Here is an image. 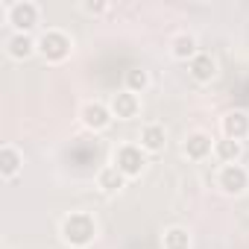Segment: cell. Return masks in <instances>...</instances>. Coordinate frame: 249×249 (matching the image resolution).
<instances>
[{"label":"cell","instance_id":"6da1fadb","mask_svg":"<svg viewBox=\"0 0 249 249\" xmlns=\"http://www.w3.org/2000/svg\"><path fill=\"white\" fill-rule=\"evenodd\" d=\"M94 237H97V223H94L91 214L73 211V214H68V217L62 220V240H65L68 246L82 249V246H88Z\"/></svg>","mask_w":249,"mask_h":249},{"label":"cell","instance_id":"7a4b0ae2","mask_svg":"<svg viewBox=\"0 0 249 249\" xmlns=\"http://www.w3.org/2000/svg\"><path fill=\"white\" fill-rule=\"evenodd\" d=\"M71 38L62 33V30H47V33H41V38H38V53L47 59V62H65L68 56H71Z\"/></svg>","mask_w":249,"mask_h":249},{"label":"cell","instance_id":"3957f363","mask_svg":"<svg viewBox=\"0 0 249 249\" xmlns=\"http://www.w3.org/2000/svg\"><path fill=\"white\" fill-rule=\"evenodd\" d=\"M144 164H147V153H144L141 147H135V144H123V147H117V153H114V167H117L123 176H126V179L141 176Z\"/></svg>","mask_w":249,"mask_h":249},{"label":"cell","instance_id":"277c9868","mask_svg":"<svg viewBox=\"0 0 249 249\" xmlns=\"http://www.w3.org/2000/svg\"><path fill=\"white\" fill-rule=\"evenodd\" d=\"M6 18H9V24H12L18 33H27V36H30V30L38 24V6L33 3V0H18V3L9 6Z\"/></svg>","mask_w":249,"mask_h":249},{"label":"cell","instance_id":"5b68a950","mask_svg":"<svg viewBox=\"0 0 249 249\" xmlns=\"http://www.w3.org/2000/svg\"><path fill=\"white\" fill-rule=\"evenodd\" d=\"M217 185L226 191V194H243L246 188H249V170L246 167H240V164H226L223 170H220V176H217Z\"/></svg>","mask_w":249,"mask_h":249},{"label":"cell","instance_id":"8992f818","mask_svg":"<svg viewBox=\"0 0 249 249\" xmlns=\"http://www.w3.org/2000/svg\"><path fill=\"white\" fill-rule=\"evenodd\" d=\"M79 117H82V123L88 129H94V132H100V129H106L108 123H111V106H106V103H100V100H91V103H85L82 106V111H79Z\"/></svg>","mask_w":249,"mask_h":249},{"label":"cell","instance_id":"52a82bcc","mask_svg":"<svg viewBox=\"0 0 249 249\" xmlns=\"http://www.w3.org/2000/svg\"><path fill=\"white\" fill-rule=\"evenodd\" d=\"M223 138H231V141H243L249 135V114L246 111H226L223 114Z\"/></svg>","mask_w":249,"mask_h":249},{"label":"cell","instance_id":"ba28073f","mask_svg":"<svg viewBox=\"0 0 249 249\" xmlns=\"http://www.w3.org/2000/svg\"><path fill=\"white\" fill-rule=\"evenodd\" d=\"M138 111H141L138 94H132V91H120V94L111 97V114H114L117 120H132V117H138Z\"/></svg>","mask_w":249,"mask_h":249},{"label":"cell","instance_id":"9c48e42d","mask_svg":"<svg viewBox=\"0 0 249 249\" xmlns=\"http://www.w3.org/2000/svg\"><path fill=\"white\" fill-rule=\"evenodd\" d=\"M188 71L196 82H211L217 76V62L211 59V53H196L191 62H188Z\"/></svg>","mask_w":249,"mask_h":249},{"label":"cell","instance_id":"30bf717a","mask_svg":"<svg viewBox=\"0 0 249 249\" xmlns=\"http://www.w3.org/2000/svg\"><path fill=\"white\" fill-rule=\"evenodd\" d=\"M211 150H214V144H211L208 132H191L185 138V156L194 161H202L205 156H211Z\"/></svg>","mask_w":249,"mask_h":249},{"label":"cell","instance_id":"8fae6325","mask_svg":"<svg viewBox=\"0 0 249 249\" xmlns=\"http://www.w3.org/2000/svg\"><path fill=\"white\" fill-rule=\"evenodd\" d=\"M164 144H167L164 126H159V123H147V126L141 129V150L144 153H161Z\"/></svg>","mask_w":249,"mask_h":249},{"label":"cell","instance_id":"7c38bea8","mask_svg":"<svg viewBox=\"0 0 249 249\" xmlns=\"http://www.w3.org/2000/svg\"><path fill=\"white\" fill-rule=\"evenodd\" d=\"M36 50H38V41H36L33 36H27V33H15V36L6 41V53H9L12 59H30Z\"/></svg>","mask_w":249,"mask_h":249},{"label":"cell","instance_id":"4fadbf2b","mask_svg":"<svg viewBox=\"0 0 249 249\" xmlns=\"http://www.w3.org/2000/svg\"><path fill=\"white\" fill-rule=\"evenodd\" d=\"M21 164H24V159H21V153L15 147L6 144L3 150H0V176H3V179H15Z\"/></svg>","mask_w":249,"mask_h":249},{"label":"cell","instance_id":"5bb4252c","mask_svg":"<svg viewBox=\"0 0 249 249\" xmlns=\"http://www.w3.org/2000/svg\"><path fill=\"white\" fill-rule=\"evenodd\" d=\"M170 53L176 56V59H182V62H191L199 50H196V38L191 36V33H179L173 41H170Z\"/></svg>","mask_w":249,"mask_h":249},{"label":"cell","instance_id":"9a60e30c","mask_svg":"<svg viewBox=\"0 0 249 249\" xmlns=\"http://www.w3.org/2000/svg\"><path fill=\"white\" fill-rule=\"evenodd\" d=\"M97 185L106 191V194H117L123 185H126V176H123L114 164H108V167H103L100 170V176H97Z\"/></svg>","mask_w":249,"mask_h":249},{"label":"cell","instance_id":"2e32d148","mask_svg":"<svg viewBox=\"0 0 249 249\" xmlns=\"http://www.w3.org/2000/svg\"><path fill=\"white\" fill-rule=\"evenodd\" d=\"M164 249H191V231L182 229V226H170L161 237Z\"/></svg>","mask_w":249,"mask_h":249},{"label":"cell","instance_id":"e0dca14e","mask_svg":"<svg viewBox=\"0 0 249 249\" xmlns=\"http://www.w3.org/2000/svg\"><path fill=\"white\" fill-rule=\"evenodd\" d=\"M214 156L226 164H234L237 156H240V141H231V138H223V141H214Z\"/></svg>","mask_w":249,"mask_h":249},{"label":"cell","instance_id":"ac0fdd59","mask_svg":"<svg viewBox=\"0 0 249 249\" xmlns=\"http://www.w3.org/2000/svg\"><path fill=\"white\" fill-rule=\"evenodd\" d=\"M147 85H150V76H147L144 68H129V71H126V91L141 94Z\"/></svg>","mask_w":249,"mask_h":249},{"label":"cell","instance_id":"d6986e66","mask_svg":"<svg viewBox=\"0 0 249 249\" xmlns=\"http://www.w3.org/2000/svg\"><path fill=\"white\" fill-rule=\"evenodd\" d=\"M106 9H108L106 0H94V3L88 0V3H82V12H88V15H100V12H106Z\"/></svg>","mask_w":249,"mask_h":249}]
</instances>
